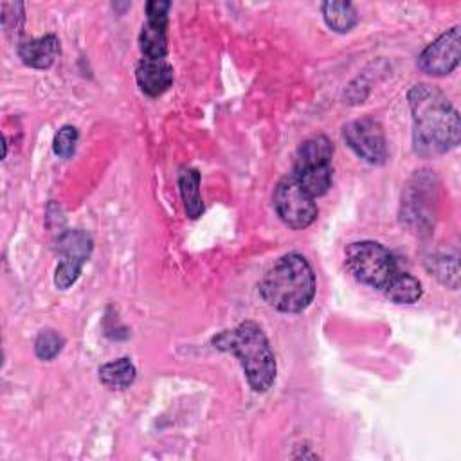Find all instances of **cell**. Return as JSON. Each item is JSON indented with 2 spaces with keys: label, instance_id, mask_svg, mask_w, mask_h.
Returning <instances> with one entry per match:
<instances>
[{
  "label": "cell",
  "instance_id": "obj_17",
  "mask_svg": "<svg viewBox=\"0 0 461 461\" xmlns=\"http://www.w3.org/2000/svg\"><path fill=\"white\" fill-rule=\"evenodd\" d=\"M65 346V339L54 330H43L34 340V353L40 360H52Z\"/></svg>",
  "mask_w": 461,
  "mask_h": 461
},
{
  "label": "cell",
  "instance_id": "obj_19",
  "mask_svg": "<svg viewBox=\"0 0 461 461\" xmlns=\"http://www.w3.org/2000/svg\"><path fill=\"white\" fill-rule=\"evenodd\" d=\"M77 144V130L70 124H65L58 130L54 137V153L61 158H68L76 151Z\"/></svg>",
  "mask_w": 461,
  "mask_h": 461
},
{
  "label": "cell",
  "instance_id": "obj_1",
  "mask_svg": "<svg viewBox=\"0 0 461 461\" xmlns=\"http://www.w3.org/2000/svg\"><path fill=\"white\" fill-rule=\"evenodd\" d=\"M407 103L412 113V144L416 153L434 157L459 144V113L439 88L418 83L407 92Z\"/></svg>",
  "mask_w": 461,
  "mask_h": 461
},
{
  "label": "cell",
  "instance_id": "obj_7",
  "mask_svg": "<svg viewBox=\"0 0 461 461\" xmlns=\"http://www.w3.org/2000/svg\"><path fill=\"white\" fill-rule=\"evenodd\" d=\"M92 245L94 243L90 234L81 229L65 230L58 238V250L61 259L54 272V285L59 290H67L77 281L83 265L88 261L92 254Z\"/></svg>",
  "mask_w": 461,
  "mask_h": 461
},
{
  "label": "cell",
  "instance_id": "obj_4",
  "mask_svg": "<svg viewBox=\"0 0 461 461\" xmlns=\"http://www.w3.org/2000/svg\"><path fill=\"white\" fill-rule=\"evenodd\" d=\"M259 294L265 303L279 312H303L315 295V274L312 265L299 252L281 256L265 272L259 283Z\"/></svg>",
  "mask_w": 461,
  "mask_h": 461
},
{
  "label": "cell",
  "instance_id": "obj_10",
  "mask_svg": "<svg viewBox=\"0 0 461 461\" xmlns=\"http://www.w3.org/2000/svg\"><path fill=\"white\" fill-rule=\"evenodd\" d=\"M171 4L166 0H151L146 4V23L139 34L142 58L162 59L167 54V11Z\"/></svg>",
  "mask_w": 461,
  "mask_h": 461
},
{
  "label": "cell",
  "instance_id": "obj_14",
  "mask_svg": "<svg viewBox=\"0 0 461 461\" xmlns=\"http://www.w3.org/2000/svg\"><path fill=\"white\" fill-rule=\"evenodd\" d=\"M178 187L185 214L191 220L198 218L203 212V202L200 196V173L193 167H182L178 173Z\"/></svg>",
  "mask_w": 461,
  "mask_h": 461
},
{
  "label": "cell",
  "instance_id": "obj_16",
  "mask_svg": "<svg viewBox=\"0 0 461 461\" xmlns=\"http://www.w3.org/2000/svg\"><path fill=\"white\" fill-rule=\"evenodd\" d=\"M322 16L335 32H349L358 23V13L351 2H324Z\"/></svg>",
  "mask_w": 461,
  "mask_h": 461
},
{
  "label": "cell",
  "instance_id": "obj_9",
  "mask_svg": "<svg viewBox=\"0 0 461 461\" xmlns=\"http://www.w3.org/2000/svg\"><path fill=\"white\" fill-rule=\"evenodd\" d=\"M461 58V32L459 25L450 27L429 43L418 56V67L429 76H447L457 65Z\"/></svg>",
  "mask_w": 461,
  "mask_h": 461
},
{
  "label": "cell",
  "instance_id": "obj_6",
  "mask_svg": "<svg viewBox=\"0 0 461 461\" xmlns=\"http://www.w3.org/2000/svg\"><path fill=\"white\" fill-rule=\"evenodd\" d=\"M272 202L281 221L295 230L310 227L319 214L315 198L297 182L292 173L277 182Z\"/></svg>",
  "mask_w": 461,
  "mask_h": 461
},
{
  "label": "cell",
  "instance_id": "obj_13",
  "mask_svg": "<svg viewBox=\"0 0 461 461\" xmlns=\"http://www.w3.org/2000/svg\"><path fill=\"white\" fill-rule=\"evenodd\" d=\"M18 56L32 68H49L59 56V40L56 34L25 40L18 45Z\"/></svg>",
  "mask_w": 461,
  "mask_h": 461
},
{
  "label": "cell",
  "instance_id": "obj_3",
  "mask_svg": "<svg viewBox=\"0 0 461 461\" xmlns=\"http://www.w3.org/2000/svg\"><path fill=\"white\" fill-rule=\"evenodd\" d=\"M211 342L216 349L230 353L240 360L252 391L267 393L274 385L277 375L276 357L259 324L243 321L230 330L220 331Z\"/></svg>",
  "mask_w": 461,
  "mask_h": 461
},
{
  "label": "cell",
  "instance_id": "obj_5",
  "mask_svg": "<svg viewBox=\"0 0 461 461\" xmlns=\"http://www.w3.org/2000/svg\"><path fill=\"white\" fill-rule=\"evenodd\" d=\"M331 157L333 142L326 135H313L297 148L292 175L313 198L331 187Z\"/></svg>",
  "mask_w": 461,
  "mask_h": 461
},
{
  "label": "cell",
  "instance_id": "obj_18",
  "mask_svg": "<svg viewBox=\"0 0 461 461\" xmlns=\"http://www.w3.org/2000/svg\"><path fill=\"white\" fill-rule=\"evenodd\" d=\"M430 270L434 272V276L447 286L450 288H457V277H459V270H457V259L456 258H439V259H432V267Z\"/></svg>",
  "mask_w": 461,
  "mask_h": 461
},
{
  "label": "cell",
  "instance_id": "obj_15",
  "mask_svg": "<svg viewBox=\"0 0 461 461\" xmlns=\"http://www.w3.org/2000/svg\"><path fill=\"white\" fill-rule=\"evenodd\" d=\"M137 369L133 366V362L126 357L106 362L99 367V380L104 387L108 389H115V391H122L126 387H130L135 380Z\"/></svg>",
  "mask_w": 461,
  "mask_h": 461
},
{
  "label": "cell",
  "instance_id": "obj_11",
  "mask_svg": "<svg viewBox=\"0 0 461 461\" xmlns=\"http://www.w3.org/2000/svg\"><path fill=\"white\" fill-rule=\"evenodd\" d=\"M412 182L402 196V221L420 232L430 227V211L436 200L427 198L436 196V185L429 175H416Z\"/></svg>",
  "mask_w": 461,
  "mask_h": 461
},
{
  "label": "cell",
  "instance_id": "obj_2",
  "mask_svg": "<svg viewBox=\"0 0 461 461\" xmlns=\"http://www.w3.org/2000/svg\"><path fill=\"white\" fill-rule=\"evenodd\" d=\"M346 267L351 276L396 304L418 303L423 295L421 283L398 268L394 256L378 241H353L344 250Z\"/></svg>",
  "mask_w": 461,
  "mask_h": 461
},
{
  "label": "cell",
  "instance_id": "obj_12",
  "mask_svg": "<svg viewBox=\"0 0 461 461\" xmlns=\"http://www.w3.org/2000/svg\"><path fill=\"white\" fill-rule=\"evenodd\" d=\"M135 79L140 90L151 97L164 94L173 83V67L162 59L140 58L135 67Z\"/></svg>",
  "mask_w": 461,
  "mask_h": 461
},
{
  "label": "cell",
  "instance_id": "obj_8",
  "mask_svg": "<svg viewBox=\"0 0 461 461\" xmlns=\"http://www.w3.org/2000/svg\"><path fill=\"white\" fill-rule=\"evenodd\" d=\"M346 144L366 162L380 166L387 160V140L384 128L373 117L348 122L342 130Z\"/></svg>",
  "mask_w": 461,
  "mask_h": 461
}]
</instances>
